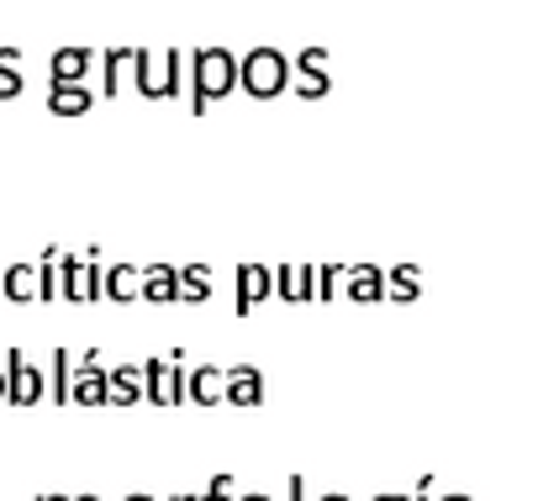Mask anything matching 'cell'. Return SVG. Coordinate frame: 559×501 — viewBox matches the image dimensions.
<instances>
[{"label":"cell","instance_id":"cell-1","mask_svg":"<svg viewBox=\"0 0 559 501\" xmlns=\"http://www.w3.org/2000/svg\"><path fill=\"white\" fill-rule=\"evenodd\" d=\"M190 74H195L190 111H195V117H206L222 95H233V85H238V59H233V48H217V43H212V48H195Z\"/></svg>","mask_w":559,"mask_h":501},{"label":"cell","instance_id":"cell-2","mask_svg":"<svg viewBox=\"0 0 559 501\" xmlns=\"http://www.w3.org/2000/svg\"><path fill=\"white\" fill-rule=\"evenodd\" d=\"M290 59L280 53V48H270V43H259V48H249L243 59H238V85L253 95V100H275L285 85H290Z\"/></svg>","mask_w":559,"mask_h":501},{"label":"cell","instance_id":"cell-3","mask_svg":"<svg viewBox=\"0 0 559 501\" xmlns=\"http://www.w3.org/2000/svg\"><path fill=\"white\" fill-rule=\"evenodd\" d=\"M132 69H138V91H143V100H169V95H180V69H186V59H180V48H169L164 59H148V48H138L132 53Z\"/></svg>","mask_w":559,"mask_h":501},{"label":"cell","instance_id":"cell-4","mask_svg":"<svg viewBox=\"0 0 559 501\" xmlns=\"http://www.w3.org/2000/svg\"><path fill=\"white\" fill-rule=\"evenodd\" d=\"M143 375H148V402H154V407H180V402H186V354L148 359Z\"/></svg>","mask_w":559,"mask_h":501},{"label":"cell","instance_id":"cell-5","mask_svg":"<svg viewBox=\"0 0 559 501\" xmlns=\"http://www.w3.org/2000/svg\"><path fill=\"white\" fill-rule=\"evenodd\" d=\"M43 396H48L43 370H37L32 359H22V348H11V354H5V402H11V407H37Z\"/></svg>","mask_w":559,"mask_h":501},{"label":"cell","instance_id":"cell-6","mask_svg":"<svg viewBox=\"0 0 559 501\" xmlns=\"http://www.w3.org/2000/svg\"><path fill=\"white\" fill-rule=\"evenodd\" d=\"M63 296L69 301H100L106 296V270L95 264V253H63Z\"/></svg>","mask_w":559,"mask_h":501},{"label":"cell","instance_id":"cell-7","mask_svg":"<svg viewBox=\"0 0 559 501\" xmlns=\"http://www.w3.org/2000/svg\"><path fill=\"white\" fill-rule=\"evenodd\" d=\"M69 402H80V407H111V375L100 370V354H95V348L80 359V370H74Z\"/></svg>","mask_w":559,"mask_h":501},{"label":"cell","instance_id":"cell-8","mask_svg":"<svg viewBox=\"0 0 559 501\" xmlns=\"http://www.w3.org/2000/svg\"><path fill=\"white\" fill-rule=\"evenodd\" d=\"M290 69H296V91L307 95V100H322V95L333 91V80H328V48H317V43L301 48Z\"/></svg>","mask_w":559,"mask_h":501},{"label":"cell","instance_id":"cell-9","mask_svg":"<svg viewBox=\"0 0 559 501\" xmlns=\"http://www.w3.org/2000/svg\"><path fill=\"white\" fill-rule=\"evenodd\" d=\"M186 402H195V407L227 402V370H222V365H195L186 375Z\"/></svg>","mask_w":559,"mask_h":501},{"label":"cell","instance_id":"cell-10","mask_svg":"<svg viewBox=\"0 0 559 501\" xmlns=\"http://www.w3.org/2000/svg\"><path fill=\"white\" fill-rule=\"evenodd\" d=\"M270 296H275V270H264V264H243V270H238V301H233L238 317H249L253 307H259V301H270Z\"/></svg>","mask_w":559,"mask_h":501},{"label":"cell","instance_id":"cell-11","mask_svg":"<svg viewBox=\"0 0 559 501\" xmlns=\"http://www.w3.org/2000/svg\"><path fill=\"white\" fill-rule=\"evenodd\" d=\"M343 296H348V301H359V307L385 301V270H374V264H348V275H343Z\"/></svg>","mask_w":559,"mask_h":501},{"label":"cell","instance_id":"cell-12","mask_svg":"<svg viewBox=\"0 0 559 501\" xmlns=\"http://www.w3.org/2000/svg\"><path fill=\"white\" fill-rule=\"evenodd\" d=\"M227 402L233 407H259L264 402V370L259 365H233L227 370Z\"/></svg>","mask_w":559,"mask_h":501},{"label":"cell","instance_id":"cell-13","mask_svg":"<svg viewBox=\"0 0 559 501\" xmlns=\"http://www.w3.org/2000/svg\"><path fill=\"white\" fill-rule=\"evenodd\" d=\"M275 290H280V301H317V270L311 264H280L275 270Z\"/></svg>","mask_w":559,"mask_h":501},{"label":"cell","instance_id":"cell-14","mask_svg":"<svg viewBox=\"0 0 559 501\" xmlns=\"http://www.w3.org/2000/svg\"><path fill=\"white\" fill-rule=\"evenodd\" d=\"M143 301H154V307L180 301V270L175 264H148L143 270Z\"/></svg>","mask_w":559,"mask_h":501},{"label":"cell","instance_id":"cell-15","mask_svg":"<svg viewBox=\"0 0 559 501\" xmlns=\"http://www.w3.org/2000/svg\"><path fill=\"white\" fill-rule=\"evenodd\" d=\"M0 296L5 301H43V264H11Z\"/></svg>","mask_w":559,"mask_h":501},{"label":"cell","instance_id":"cell-16","mask_svg":"<svg viewBox=\"0 0 559 501\" xmlns=\"http://www.w3.org/2000/svg\"><path fill=\"white\" fill-rule=\"evenodd\" d=\"M106 301H117V307L143 301V270L138 264H111L106 270Z\"/></svg>","mask_w":559,"mask_h":501},{"label":"cell","instance_id":"cell-17","mask_svg":"<svg viewBox=\"0 0 559 501\" xmlns=\"http://www.w3.org/2000/svg\"><path fill=\"white\" fill-rule=\"evenodd\" d=\"M143 396H148L143 365H117V370H111V407H132V402H143Z\"/></svg>","mask_w":559,"mask_h":501},{"label":"cell","instance_id":"cell-18","mask_svg":"<svg viewBox=\"0 0 559 501\" xmlns=\"http://www.w3.org/2000/svg\"><path fill=\"white\" fill-rule=\"evenodd\" d=\"M417 290H423V270H417V264H396V270H385V301L412 307V301H417Z\"/></svg>","mask_w":559,"mask_h":501},{"label":"cell","instance_id":"cell-19","mask_svg":"<svg viewBox=\"0 0 559 501\" xmlns=\"http://www.w3.org/2000/svg\"><path fill=\"white\" fill-rule=\"evenodd\" d=\"M91 63H95L91 48H59L53 53V85H80Z\"/></svg>","mask_w":559,"mask_h":501},{"label":"cell","instance_id":"cell-20","mask_svg":"<svg viewBox=\"0 0 559 501\" xmlns=\"http://www.w3.org/2000/svg\"><path fill=\"white\" fill-rule=\"evenodd\" d=\"M48 111L53 117H85L91 111V91L85 85H53L48 91Z\"/></svg>","mask_w":559,"mask_h":501},{"label":"cell","instance_id":"cell-21","mask_svg":"<svg viewBox=\"0 0 559 501\" xmlns=\"http://www.w3.org/2000/svg\"><path fill=\"white\" fill-rule=\"evenodd\" d=\"M180 301H190V307L212 301V270L206 264H186L180 270Z\"/></svg>","mask_w":559,"mask_h":501},{"label":"cell","instance_id":"cell-22","mask_svg":"<svg viewBox=\"0 0 559 501\" xmlns=\"http://www.w3.org/2000/svg\"><path fill=\"white\" fill-rule=\"evenodd\" d=\"M69 391H74V359H69V348H53V380H48V396H53V402H69Z\"/></svg>","mask_w":559,"mask_h":501},{"label":"cell","instance_id":"cell-23","mask_svg":"<svg viewBox=\"0 0 559 501\" xmlns=\"http://www.w3.org/2000/svg\"><path fill=\"white\" fill-rule=\"evenodd\" d=\"M16 59H22V53H16V48L5 43V48H0V100H16V95H22V74H16Z\"/></svg>","mask_w":559,"mask_h":501},{"label":"cell","instance_id":"cell-24","mask_svg":"<svg viewBox=\"0 0 559 501\" xmlns=\"http://www.w3.org/2000/svg\"><path fill=\"white\" fill-rule=\"evenodd\" d=\"M343 275H348V264H322V270H317V301L343 296Z\"/></svg>","mask_w":559,"mask_h":501},{"label":"cell","instance_id":"cell-25","mask_svg":"<svg viewBox=\"0 0 559 501\" xmlns=\"http://www.w3.org/2000/svg\"><path fill=\"white\" fill-rule=\"evenodd\" d=\"M201 501H233V475L222 470V475H212V486H206V497Z\"/></svg>","mask_w":559,"mask_h":501},{"label":"cell","instance_id":"cell-26","mask_svg":"<svg viewBox=\"0 0 559 501\" xmlns=\"http://www.w3.org/2000/svg\"><path fill=\"white\" fill-rule=\"evenodd\" d=\"M285 501H307V480H301V475L285 480Z\"/></svg>","mask_w":559,"mask_h":501},{"label":"cell","instance_id":"cell-27","mask_svg":"<svg viewBox=\"0 0 559 501\" xmlns=\"http://www.w3.org/2000/svg\"><path fill=\"white\" fill-rule=\"evenodd\" d=\"M428 491H433V480H423V497H412V501H433Z\"/></svg>","mask_w":559,"mask_h":501},{"label":"cell","instance_id":"cell-28","mask_svg":"<svg viewBox=\"0 0 559 501\" xmlns=\"http://www.w3.org/2000/svg\"><path fill=\"white\" fill-rule=\"evenodd\" d=\"M374 501H412V497H396V491H385V497H374Z\"/></svg>","mask_w":559,"mask_h":501},{"label":"cell","instance_id":"cell-29","mask_svg":"<svg viewBox=\"0 0 559 501\" xmlns=\"http://www.w3.org/2000/svg\"><path fill=\"white\" fill-rule=\"evenodd\" d=\"M37 501H74V497H59V491H48V497H37Z\"/></svg>","mask_w":559,"mask_h":501},{"label":"cell","instance_id":"cell-30","mask_svg":"<svg viewBox=\"0 0 559 501\" xmlns=\"http://www.w3.org/2000/svg\"><path fill=\"white\" fill-rule=\"evenodd\" d=\"M0 402H5V365H0Z\"/></svg>","mask_w":559,"mask_h":501},{"label":"cell","instance_id":"cell-31","mask_svg":"<svg viewBox=\"0 0 559 501\" xmlns=\"http://www.w3.org/2000/svg\"><path fill=\"white\" fill-rule=\"evenodd\" d=\"M317 501H348V497H338V491H333V497H317Z\"/></svg>","mask_w":559,"mask_h":501},{"label":"cell","instance_id":"cell-32","mask_svg":"<svg viewBox=\"0 0 559 501\" xmlns=\"http://www.w3.org/2000/svg\"><path fill=\"white\" fill-rule=\"evenodd\" d=\"M127 501H154V497H143V491H138V497H127Z\"/></svg>","mask_w":559,"mask_h":501},{"label":"cell","instance_id":"cell-33","mask_svg":"<svg viewBox=\"0 0 559 501\" xmlns=\"http://www.w3.org/2000/svg\"><path fill=\"white\" fill-rule=\"evenodd\" d=\"M175 501H201V497H175Z\"/></svg>","mask_w":559,"mask_h":501},{"label":"cell","instance_id":"cell-34","mask_svg":"<svg viewBox=\"0 0 559 501\" xmlns=\"http://www.w3.org/2000/svg\"><path fill=\"white\" fill-rule=\"evenodd\" d=\"M74 501H100V497H74Z\"/></svg>","mask_w":559,"mask_h":501},{"label":"cell","instance_id":"cell-35","mask_svg":"<svg viewBox=\"0 0 559 501\" xmlns=\"http://www.w3.org/2000/svg\"><path fill=\"white\" fill-rule=\"evenodd\" d=\"M443 501H469V497H443Z\"/></svg>","mask_w":559,"mask_h":501},{"label":"cell","instance_id":"cell-36","mask_svg":"<svg viewBox=\"0 0 559 501\" xmlns=\"http://www.w3.org/2000/svg\"><path fill=\"white\" fill-rule=\"evenodd\" d=\"M243 501H270V497H243Z\"/></svg>","mask_w":559,"mask_h":501},{"label":"cell","instance_id":"cell-37","mask_svg":"<svg viewBox=\"0 0 559 501\" xmlns=\"http://www.w3.org/2000/svg\"><path fill=\"white\" fill-rule=\"evenodd\" d=\"M0 290H5V270H0Z\"/></svg>","mask_w":559,"mask_h":501}]
</instances>
